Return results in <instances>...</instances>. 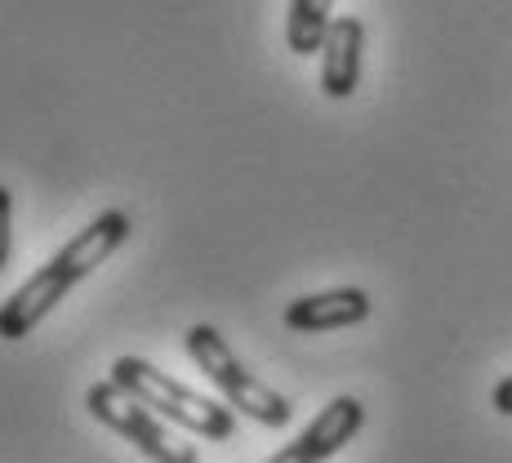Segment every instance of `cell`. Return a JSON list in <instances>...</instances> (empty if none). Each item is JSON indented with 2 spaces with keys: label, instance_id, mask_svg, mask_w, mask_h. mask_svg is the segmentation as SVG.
Wrapping results in <instances>:
<instances>
[{
  "label": "cell",
  "instance_id": "1",
  "mask_svg": "<svg viewBox=\"0 0 512 463\" xmlns=\"http://www.w3.org/2000/svg\"><path fill=\"white\" fill-rule=\"evenodd\" d=\"M107 379H116L125 392H134L143 406H152L156 415H165L174 428L192 432V437L232 441L236 410L219 406V401H210V397H201V392H192L187 383L174 379V374L156 370L152 361H143V357H116Z\"/></svg>",
  "mask_w": 512,
  "mask_h": 463
},
{
  "label": "cell",
  "instance_id": "2",
  "mask_svg": "<svg viewBox=\"0 0 512 463\" xmlns=\"http://www.w3.org/2000/svg\"><path fill=\"white\" fill-rule=\"evenodd\" d=\"M187 357L205 370V379L228 397L232 410H241L245 419L263 423V428H285L294 419V406L281 397L277 388H268L263 379H254L250 370L241 366V357L232 352V343L223 339L214 325H192L187 330Z\"/></svg>",
  "mask_w": 512,
  "mask_h": 463
},
{
  "label": "cell",
  "instance_id": "3",
  "mask_svg": "<svg viewBox=\"0 0 512 463\" xmlns=\"http://www.w3.org/2000/svg\"><path fill=\"white\" fill-rule=\"evenodd\" d=\"M85 406H90V415L98 423H107L116 437L139 446V455H147L152 463H201L192 441H183L174 428H165V423L156 419V410L143 406V401L134 397V392H125L116 379L94 383V388L85 392Z\"/></svg>",
  "mask_w": 512,
  "mask_h": 463
},
{
  "label": "cell",
  "instance_id": "4",
  "mask_svg": "<svg viewBox=\"0 0 512 463\" xmlns=\"http://www.w3.org/2000/svg\"><path fill=\"white\" fill-rule=\"evenodd\" d=\"M366 428V406L357 397H334L290 446H281L268 463H326Z\"/></svg>",
  "mask_w": 512,
  "mask_h": 463
},
{
  "label": "cell",
  "instance_id": "5",
  "mask_svg": "<svg viewBox=\"0 0 512 463\" xmlns=\"http://www.w3.org/2000/svg\"><path fill=\"white\" fill-rule=\"evenodd\" d=\"M67 290H72L67 272L49 259L41 272H32V277H27L5 303H0V339H5V343L27 339V334L45 321V312L54 308V303H63Z\"/></svg>",
  "mask_w": 512,
  "mask_h": 463
},
{
  "label": "cell",
  "instance_id": "6",
  "mask_svg": "<svg viewBox=\"0 0 512 463\" xmlns=\"http://www.w3.org/2000/svg\"><path fill=\"white\" fill-rule=\"evenodd\" d=\"M130 232H134L130 214H125V210H103L98 219H90L81 232L72 236V241L63 245V250L54 254V263L67 272V281L76 285L81 277H90L94 268H103V263L112 259L125 241H130Z\"/></svg>",
  "mask_w": 512,
  "mask_h": 463
},
{
  "label": "cell",
  "instance_id": "7",
  "mask_svg": "<svg viewBox=\"0 0 512 463\" xmlns=\"http://www.w3.org/2000/svg\"><path fill=\"white\" fill-rule=\"evenodd\" d=\"M361 54H366L361 18H334L326 45H321V90H326V98H352V90L361 85Z\"/></svg>",
  "mask_w": 512,
  "mask_h": 463
},
{
  "label": "cell",
  "instance_id": "8",
  "mask_svg": "<svg viewBox=\"0 0 512 463\" xmlns=\"http://www.w3.org/2000/svg\"><path fill=\"white\" fill-rule=\"evenodd\" d=\"M370 317V294L357 285H339V290H321V294H303L285 308V325L303 334L317 330H343V325H357Z\"/></svg>",
  "mask_w": 512,
  "mask_h": 463
},
{
  "label": "cell",
  "instance_id": "9",
  "mask_svg": "<svg viewBox=\"0 0 512 463\" xmlns=\"http://www.w3.org/2000/svg\"><path fill=\"white\" fill-rule=\"evenodd\" d=\"M330 23H334V0H290V18H285L290 54H317L330 36Z\"/></svg>",
  "mask_w": 512,
  "mask_h": 463
},
{
  "label": "cell",
  "instance_id": "10",
  "mask_svg": "<svg viewBox=\"0 0 512 463\" xmlns=\"http://www.w3.org/2000/svg\"><path fill=\"white\" fill-rule=\"evenodd\" d=\"M9 245H14V201L9 187H0V268L9 263Z\"/></svg>",
  "mask_w": 512,
  "mask_h": 463
},
{
  "label": "cell",
  "instance_id": "11",
  "mask_svg": "<svg viewBox=\"0 0 512 463\" xmlns=\"http://www.w3.org/2000/svg\"><path fill=\"white\" fill-rule=\"evenodd\" d=\"M490 406H495L499 415L512 419V374H508L504 383H495V392H490Z\"/></svg>",
  "mask_w": 512,
  "mask_h": 463
}]
</instances>
